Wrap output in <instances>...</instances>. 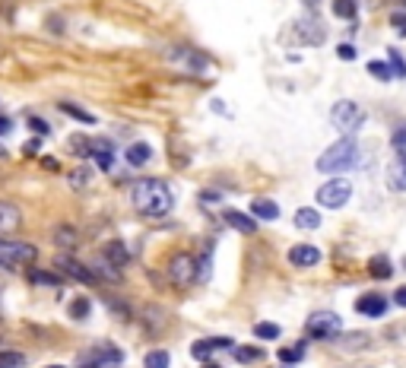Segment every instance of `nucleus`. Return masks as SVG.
Returning <instances> with one entry per match:
<instances>
[{"mask_svg":"<svg viewBox=\"0 0 406 368\" xmlns=\"http://www.w3.org/2000/svg\"><path fill=\"white\" fill-rule=\"evenodd\" d=\"M29 279H32V283H38V286H58L60 283L58 273H51V270H32Z\"/></svg>","mask_w":406,"mask_h":368,"instance_id":"32","label":"nucleus"},{"mask_svg":"<svg viewBox=\"0 0 406 368\" xmlns=\"http://www.w3.org/2000/svg\"><path fill=\"white\" fill-rule=\"evenodd\" d=\"M292 29H295V38H299L301 45H324V38H327L324 26L317 23L315 16H305V19H299Z\"/></svg>","mask_w":406,"mask_h":368,"instance_id":"9","label":"nucleus"},{"mask_svg":"<svg viewBox=\"0 0 406 368\" xmlns=\"http://www.w3.org/2000/svg\"><path fill=\"white\" fill-rule=\"evenodd\" d=\"M226 222L241 235H254L257 232V219L248 216V213H238V210H226Z\"/></svg>","mask_w":406,"mask_h":368,"instance_id":"15","label":"nucleus"},{"mask_svg":"<svg viewBox=\"0 0 406 368\" xmlns=\"http://www.w3.org/2000/svg\"><path fill=\"white\" fill-rule=\"evenodd\" d=\"M261 356H263V353L257 349V346H238V349H235V359L245 362V365H248V362H257Z\"/></svg>","mask_w":406,"mask_h":368,"instance_id":"31","label":"nucleus"},{"mask_svg":"<svg viewBox=\"0 0 406 368\" xmlns=\"http://www.w3.org/2000/svg\"><path fill=\"white\" fill-rule=\"evenodd\" d=\"M70 317H73V321H86V317H89V299L70 301Z\"/></svg>","mask_w":406,"mask_h":368,"instance_id":"29","label":"nucleus"},{"mask_svg":"<svg viewBox=\"0 0 406 368\" xmlns=\"http://www.w3.org/2000/svg\"><path fill=\"white\" fill-rule=\"evenodd\" d=\"M339 343L346 349H362V346H369V333H349V340H339Z\"/></svg>","mask_w":406,"mask_h":368,"instance_id":"36","label":"nucleus"},{"mask_svg":"<svg viewBox=\"0 0 406 368\" xmlns=\"http://www.w3.org/2000/svg\"><path fill=\"white\" fill-rule=\"evenodd\" d=\"M400 3H403V7H406V0H400Z\"/></svg>","mask_w":406,"mask_h":368,"instance_id":"46","label":"nucleus"},{"mask_svg":"<svg viewBox=\"0 0 406 368\" xmlns=\"http://www.w3.org/2000/svg\"><path fill=\"white\" fill-rule=\"evenodd\" d=\"M286 368H292V365H286Z\"/></svg>","mask_w":406,"mask_h":368,"instance_id":"47","label":"nucleus"},{"mask_svg":"<svg viewBox=\"0 0 406 368\" xmlns=\"http://www.w3.org/2000/svg\"><path fill=\"white\" fill-rule=\"evenodd\" d=\"M102 254H105L108 261L114 263V267H121V270H124V267L130 263V251H127V245H124V241H118V238L105 241V245H102Z\"/></svg>","mask_w":406,"mask_h":368,"instance_id":"13","label":"nucleus"},{"mask_svg":"<svg viewBox=\"0 0 406 368\" xmlns=\"http://www.w3.org/2000/svg\"><path fill=\"white\" fill-rule=\"evenodd\" d=\"M206 368H219V365H206Z\"/></svg>","mask_w":406,"mask_h":368,"instance_id":"45","label":"nucleus"},{"mask_svg":"<svg viewBox=\"0 0 406 368\" xmlns=\"http://www.w3.org/2000/svg\"><path fill=\"white\" fill-rule=\"evenodd\" d=\"M48 368H60V365H48Z\"/></svg>","mask_w":406,"mask_h":368,"instance_id":"44","label":"nucleus"},{"mask_svg":"<svg viewBox=\"0 0 406 368\" xmlns=\"http://www.w3.org/2000/svg\"><path fill=\"white\" fill-rule=\"evenodd\" d=\"M391 143H394V152H400V156H406V124H400V128L394 130Z\"/></svg>","mask_w":406,"mask_h":368,"instance_id":"35","label":"nucleus"},{"mask_svg":"<svg viewBox=\"0 0 406 368\" xmlns=\"http://www.w3.org/2000/svg\"><path fill=\"white\" fill-rule=\"evenodd\" d=\"M29 124H32V128H35V130H38V134H48V124H45V121H38V118H32V121H29Z\"/></svg>","mask_w":406,"mask_h":368,"instance_id":"42","label":"nucleus"},{"mask_svg":"<svg viewBox=\"0 0 406 368\" xmlns=\"http://www.w3.org/2000/svg\"><path fill=\"white\" fill-rule=\"evenodd\" d=\"M92 162H96V168H102V172H108V168L114 166V156H112V143L108 140H96L92 143Z\"/></svg>","mask_w":406,"mask_h":368,"instance_id":"16","label":"nucleus"},{"mask_svg":"<svg viewBox=\"0 0 406 368\" xmlns=\"http://www.w3.org/2000/svg\"><path fill=\"white\" fill-rule=\"evenodd\" d=\"M349 197H353V184L346 178H330L317 188V203L324 210H339L343 203H349Z\"/></svg>","mask_w":406,"mask_h":368,"instance_id":"5","label":"nucleus"},{"mask_svg":"<svg viewBox=\"0 0 406 368\" xmlns=\"http://www.w3.org/2000/svg\"><path fill=\"white\" fill-rule=\"evenodd\" d=\"M359 162H362V150H359V143H355V137H343V140H337L333 146H327V150L321 152L317 172L343 175V172H349V168H355Z\"/></svg>","mask_w":406,"mask_h":368,"instance_id":"2","label":"nucleus"},{"mask_svg":"<svg viewBox=\"0 0 406 368\" xmlns=\"http://www.w3.org/2000/svg\"><path fill=\"white\" fill-rule=\"evenodd\" d=\"M70 181H73V188H86V184H89V172H86V168H76Z\"/></svg>","mask_w":406,"mask_h":368,"instance_id":"39","label":"nucleus"},{"mask_svg":"<svg viewBox=\"0 0 406 368\" xmlns=\"http://www.w3.org/2000/svg\"><path fill=\"white\" fill-rule=\"evenodd\" d=\"M394 305H400V308H406V286H400L397 292H394Z\"/></svg>","mask_w":406,"mask_h":368,"instance_id":"41","label":"nucleus"},{"mask_svg":"<svg viewBox=\"0 0 406 368\" xmlns=\"http://www.w3.org/2000/svg\"><path fill=\"white\" fill-rule=\"evenodd\" d=\"M391 26L397 29V35L406 38V13H394V16H391Z\"/></svg>","mask_w":406,"mask_h":368,"instance_id":"38","label":"nucleus"},{"mask_svg":"<svg viewBox=\"0 0 406 368\" xmlns=\"http://www.w3.org/2000/svg\"><path fill=\"white\" fill-rule=\"evenodd\" d=\"M92 273L102 279H112V283H121V267H114L105 254H98L96 261H92Z\"/></svg>","mask_w":406,"mask_h":368,"instance_id":"20","label":"nucleus"},{"mask_svg":"<svg viewBox=\"0 0 406 368\" xmlns=\"http://www.w3.org/2000/svg\"><path fill=\"white\" fill-rule=\"evenodd\" d=\"M295 226L299 229H317L321 226V213L311 210V207H301V210H295Z\"/></svg>","mask_w":406,"mask_h":368,"instance_id":"22","label":"nucleus"},{"mask_svg":"<svg viewBox=\"0 0 406 368\" xmlns=\"http://www.w3.org/2000/svg\"><path fill=\"white\" fill-rule=\"evenodd\" d=\"M54 267H58L60 273H67L70 279H80V283H86V286L96 283L92 267H86L83 261H76V257H70V254H58V257H54Z\"/></svg>","mask_w":406,"mask_h":368,"instance_id":"8","label":"nucleus"},{"mask_svg":"<svg viewBox=\"0 0 406 368\" xmlns=\"http://www.w3.org/2000/svg\"><path fill=\"white\" fill-rule=\"evenodd\" d=\"M337 58L339 60H355V48L353 45H339L337 48Z\"/></svg>","mask_w":406,"mask_h":368,"instance_id":"40","label":"nucleus"},{"mask_svg":"<svg viewBox=\"0 0 406 368\" xmlns=\"http://www.w3.org/2000/svg\"><path fill=\"white\" fill-rule=\"evenodd\" d=\"M301 353H305V343L292 346V349H279V362H286V365H295V362L301 359Z\"/></svg>","mask_w":406,"mask_h":368,"instance_id":"33","label":"nucleus"},{"mask_svg":"<svg viewBox=\"0 0 406 368\" xmlns=\"http://www.w3.org/2000/svg\"><path fill=\"white\" fill-rule=\"evenodd\" d=\"M355 311L365 317H381L384 311H387V299H384L381 292H365L359 295V301H355Z\"/></svg>","mask_w":406,"mask_h":368,"instance_id":"11","label":"nucleus"},{"mask_svg":"<svg viewBox=\"0 0 406 368\" xmlns=\"http://www.w3.org/2000/svg\"><path fill=\"white\" fill-rule=\"evenodd\" d=\"M64 112L70 114V118H76V121H83V124H96V114H89V112H83L80 105H70V102H64Z\"/></svg>","mask_w":406,"mask_h":368,"instance_id":"30","label":"nucleus"},{"mask_svg":"<svg viewBox=\"0 0 406 368\" xmlns=\"http://www.w3.org/2000/svg\"><path fill=\"white\" fill-rule=\"evenodd\" d=\"M197 279H210V254H203L197 261Z\"/></svg>","mask_w":406,"mask_h":368,"instance_id":"37","label":"nucleus"},{"mask_svg":"<svg viewBox=\"0 0 406 368\" xmlns=\"http://www.w3.org/2000/svg\"><path fill=\"white\" fill-rule=\"evenodd\" d=\"M279 333L283 331H279V324H273V321H261L254 327V337H261V340H276Z\"/></svg>","mask_w":406,"mask_h":368,"instance_id":"27","label":"nucleus"},{"mask_svg":"<svg viewBox=\"0 0 406 368\" xmlns=\"http://www.w3.org/2000/svg\"><path fill=\"white\" fill-rule=\"evenodd\" d=\"M387 60H391V73L397 76V80H403V76H406V60H403V54L391 48V51H387Z\"/></svg>","mask_w":406,"mask_h":368,"instance_id":"28","label":"nucleus"},{"mask_svg":"<svg viewBox=\"0 0 406 368\" xmlns=\"http://www.w3.org/2000/svg\"><path fill=\"white\" fill-rule=\"evenodd\" d=\"M38 251L29 241H13V238H0V263L3 267H13V263H29L35 261Z\"/></svg>","mask_w":406,"mask_h":368,"instance_id":"6","label":"nucleus"},{"mask_svg":"<svg viewBox=\"0 0 406 368\" xmlns=\"http://www.w3.org/2000/svg\"><path fill=\"white\" fill-rule=\"evenodd\" d=\"M150 159H152V146H150V143H130V146H127V162H130V166L140 168V166H146Z\"/></svg>","mask_w":406,"mask_h":368,"instance_id":"21","label":"nucleus"},{"mask_svg":"<svg viewBox=\"0 0 406 368\" xmlns=\"http://www.w3.org/2000/svg\"><path fill=\"white\" fill-rule=\"evenodd\" d=\"M387 184H391V191H406V156H400V152L387 172Z\"/></svg>","mask_w":406,"mask_h":368,"instance_id":"18","label":"nucleus"},{"mask_svg":"<svg viewBox=\"0 0 406 368\" xmlns=\"http://www.w3.org/2000/svg\"><path fill=\"white\" fill-rule=\"evenodd\" d=\"M369 73L371 76H378V80H384V83H387V80H391V64H381V60H371L369 64Z\"/></svg>","mask_w":406,"mask_h":368,"instance_id":"34","label":"nucleus"},{"mask_svg":"<svg viewBox=\"0 0 406 368\" xmlns=\"http://www.w3.org/2000/svg\"><path fill=\"white\" fill-rule=\"evenodd\" d=\"M134 207L143 213V216L162 219V216H168V210H172V191H168L159 178L136 181V188H134Z\"/></svg>","mask_w":406,"mask_h":368,"instance_id":"1","label":"nucleus"},{"mask_svg":"<svg viewBox=\"0 0 406 368\" xmlns=\"http://www.w3.org/2000/svg\"><path fill=\"white\" fill-rule=\"evenodd\" d=\"M289 263L299 267V270L317 267V263H321V251H317L315 245H295V248H289Z\"/></svg>","mask_w":406,"mask_h":368,"instance_id":"10","label":"nucleus"},{"mask_svg":"<svg viewBox=\"0 0 406 368\" xmlns=\"http://www.w3.org/2000/svg\"><path fill=\"white\" fill-rule=\"evenodd\" d=\"M213 349H232V340L229 337H210V340H197V343L191 346L194 359H203V362H206V356H210Z\"/></svg>","mask_w":406,"mask_h":368,"instance_id":"12","label":"nucleus"},{"mask_svg":"<svg viewBox=\"0 0 406 368\" xmlns=\"http://www.w3.org/2000/svg\"><path fill=\"white\" fill-rule=\"evenodd\" d=\"M54 245H58L60 251L80 248V232H76L73 226H58V229H54Z\"/></svg>","mask_w":406,"mask_h":368,"instance_id":"17","label":"nucleus"},{"mask_svg":"<svg viewBox=\"0 0 406 368\" xmlns=\"http://www.w3.org/2000/svg\"><path fill=\"white\" fill-rule=\"evenodd\" d=\"M251 216L263 219V222H273V219H279V207L273 200H263V197H257V200L251 203Z\"/></svg>","mask_w":406,"mask_h":368,"instance_id":"19","label":"nucleus"},{"mask_svg":"<svg viewBox=\"0 0 406 368\" xmlns=\"http://www.w3.org/2000/svg\"><path fill=\"white\" fill-rule=\"evenodd\" d=\"M305 331H308L311 340H337L339 331H343V321L333 311H315V315L305 321Z\"/></svg>","mask_w":406,"mask_h":368,"instance_id":"4","label":"nucleus"},{"mask_svg":"<svg viewBox=\"0 0 406 368\" xmlns=\"http://www.w3.org/2000/svg\"><path fill=\"white\" fill-rule=\"evenodd\" d=\"M10 130V118H0V134H7Z\"/></svg>","mask_w":406,"mask_h":368,"instance_id":"43","label":"nucleus"},{"mask_svg":"<svg viewBox=\"0 0 406 368\" xmlns=\"http://www.w3.org/2000/svg\"><path fill=\"white\" fill-rule=\"evenodd\" d=\"M26 365V356L23 353H13V349H0V368H23Z\"/></svg>","mask_w":406,"mask_h":368,"instance_id":"25","label":"nucleus"},{"mask_svg":"<svg viewBox=\"0 0 406 368\" xmlns=\"http://www.w3.org/2000/svg\"><path fill=\"white\" fill-rule=\"evenodd\" d=\"M168 277H172L175 286H191L197 279V261L191 254H175L172 261H168Z\"/></svg>","mask_w":406,"mask_h":368,"instance_id":"7","label":"nucleus"},{"mask_svg":"<svg viewBox=\"0 0 406 368\" xmlns=\"http://www.w3.org/2000/svg\"><path fill=\"white\" fill-rule=\"evenodd\" d=\"M369 273L375 279H391L394 277V263L387 257H371L369 261Z\"/></svg>","mask_w":406,"mask_h":368,"instance_id":"23","label":"nucleus"},{"mask_svg":"<svg viewBox=\"0 0 406 368\" xmlns=\"http://www.w3.org/2000/svg\"><path fill=\"white\" fill-rule=\"evenodd\" d=\"M330 124L339 130V134L353 137L355 130L365 124V112H362L355 102H349V98H339L337 105L330 108Z\"/></svg>","mask_w":406,"mask_h":368,"instance_id":"3","label":"nucleus"},{"mask_svg":"<svg viewBox=\"0 0 406 368\" xmlns=\"http://www.w3.org/2000/svg\"><path fill=\"white\" fill-rule=\"evenodd\" d=\"M19 222H23V213H19V207H16V203L0 200V235L19 229Z\"/></svg>","mask_w":406,"mask_h":368,"instance_id":"14","label":"nucleus"},{"mask_svg":"<svg viewBox=\"0 0 406 368\" xmlns=\"http://www.w3.org/2000/svg\"><path fill=\"white\" fill-rule=\"evenodd\" d=\"M143 368H168V353L166 349H152V353H146Z\"/></svg>","mask_w":406,"mask_h":368,"instance_id":"26","label":"nucleus"},{"mask_svg":"<svg viewBox=\"0 0 406 368\" xmlns=\"http://www.w3.org/2000/svg\"><path fill=\"white\" fill-rule=\"evenodd\" d=\"M355 13H359V7H355V0H333V16H339V19H355Z\"/></svg>","mask_w":406,"mask_h":368,"instance_id":"24","label":"nucleus"}]
</instances>
